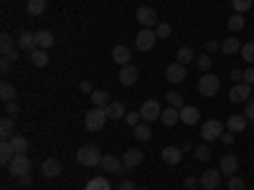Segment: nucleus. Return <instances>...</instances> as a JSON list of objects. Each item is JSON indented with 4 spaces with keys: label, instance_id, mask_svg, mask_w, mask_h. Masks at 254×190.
I'll use <instances>...</instances> for the list:
<instances>
[{
    "label": "nucleus",
    "instance_id": "5",
    "mask_svg": "<svg viewBox=\"0 0 254 190\" xmlns=\"http://www.w3.org/2000/svg\"><path fill=\"white\" fill-rule=\"evenodd\" d=\"M160 114H163V107H160V101H158V99H147V101H142V107H140V117H142V122H155V119H160Z\"/></svg>",
    "mask_w": 254,
    "mask_h": 190
},
{
    "label": "nucleus",
    "instance_id": "55",
    "mask_svg": "<svg viewBox=\"0 0 254 190\" xmlns=\"http://www.w3.org/2000/svg\"><path fill=\"white\" fill-rule=\"evenodd\" d=\"M79 89H81L84 94H92V92H94V89H92V84H89V81H81V84H79Z\"/></svg>",
    "mask_w": 254,
    "mask_h": 190
},
{
    "label": "nucleus",
    "instance_id": "45",
    "mask_svg": "<svg viewBox=\"0 0 254 190\" xmlns=\"http://www.w3.org/2000/svg\"><path fill=\"white\" fill-rule=\"evenodd\" d=\"M171 23H158L155 26V33H158V38H168V36H171Z\"/></svg>",
    "mask_w": 254,
    "mask_h": 190
},
{
    "label": "nucleus",
    "instance_id": "32",
    "mask_svg": "<svg viewBox=\"0 0 254 190\" xmlns=\"http://www.w3.org/2000/svg\"><path fill=\"white\" fill-rule=\"evenodd\" d=\"M10 144H13L15 155H26V152H28V140L20 137V135H13V137H10Z\"/></svg>",
    "mask_w": 254,
    "mask_h": 190
},
{
    "label": "nucleus",
    "instance_id": "26",
    "mask_svg": "<svg viewBox=\"0 0 254 190\" xmlns=\"http://www.w3.org/2000/svg\"><path fill=\"white\" fill-rule=\"evenodd\" d=\"M89 99H92L94 107H102V109L112 101V99H110V92H104V89H94V92L89 94Z\"/></svg>",
    "mask_w": 254,
    "mask_h": 190
},
{
    "label": "nucleus",
    "instance_id": "20",
    "mask_svg": "<svg viewBox=\"0 0 254 190\" xmlns=\"http://www.w3.org/2000/svg\"><path fill=\"white\" fill-rule=\"evenodd\" d=\"M142 160H145V155H142L140 150H127V152H125V157H122L125 170H132V167H137Z\"/></svg>",
    "mask_w": 254,
    "mask_h": 190
},
{
    "label": "nucleus",
    "instance_id": "58",
    "mask_svg": "<svg viewBox=\"0 0 254 190\" xmlns=\"http://www.w3.org/2000/svg\"><path fill=\"white\" fill-rule=\"evenodd\" d=\"M196 190H198V188H196ZM201 190H203V188H201Z\"/></svg>",
    "mask_w": 254,
    "mask_h": 190
},
{
    "label": "nucleus",
    "instance_id": "28",
    "mask_svg": "<svg viewBox=\"0 0 254 190\" xmlns=\"http://www.w3.org/2000/svg\"><path fill=\"white\" fill-rule=\"evenodd\" d=\"M13 157H15V150H13L10 140H3V142H0V162H3V165H10Z\"/></svg>",
    "mask_w": 254,
    "mask_h": 190
},
{
    "label": "nucleus",
    "instance_id": "37",
    "mask_svg": "<svg viewBox=\"0 0 254 190\" xmlns=\"http://www.w3.org/2000/svg\"><path fill=\"white\" fill-rule=\"evenodd\" d=\"M176 56H178L176 61H178V63H183V66H186V63H190V61H193V58H196V53H193V51H190L188 46H183V48H178V53H176Z\"/></svg>",
    "mask_w": 254,
    "mask_h": 190
},
{
    "label": "nucleus",
    "instance_id": "2",
    "mask_svg": "<svg viewBox=\"0 0 254 190\" xmlns=\"http://www.w3.org/2000/svg\"><path fill=\"white\" fill-rule=\"evenodd\" d=\"M107 112H104L102 107H94V109H89L87 114H84V124H87V130L89 132H99L104 124H107Z\"/></svg>",
    "mask_w": 254,
    "mask_h": 190
},
{
    "label": "nucleus",
    "instance_id": "21",
    "mask_svg": "<svg viewBox=\"0 0 254 190\" xmlns=\"http://www.w3.org/2000/svg\"><path fill=\"white\" fill-rule=\"evenodd\" d=\"M242 41L237 38V36H229L226 41H224V44H221V53H226V56H234V53H239L242 51Z\"/></svg>",
    "mask_w": 254,
    "mask_h": 190
},
{
    "label": "nucleus",
    "instance_id": "11",
    "mask_svg": "<svg viewBox=\"0 0 254 190\" xmlns=\"http://www.w3.org/2000/svg\"><path fill=\"white\" fill-rule=\"evenodd\" d=\"M198 180H201V188H203V190H216L219 183H221V170H219V167H216V170L211 167V170H206Z\"/></svg>",
    "mask_w": 254,
    "mask_h": 190
},
{
    "label": "nucleus",
    "instance_id": "38",
    "mask_svg": "<svg viewBox=\"0 0 254 190\" xmlns=\"http://www.w3.org/2000/svg\"><path fill=\"white\" fill-rule=\"evenodd\" d=\"M165 99H168V104H171V107H176V109H183V107H186V101H183V96H181L178 92H168Z\"/></svg>",
    "mask_w": 254,
    "mask_h": 190
},
{
    "label": "nucleus",
    "instance_id": "3",
    "mask_svg": "<svg viewBox=\"0 0 254 190\" xmlns=\"http://www.w3.org/2000/svg\"><path fill=\"white\" fill-rule=\"evenodd\" d=\"M219 89H221V81H219V76H214L211 71L198 79V92H201V96H216Z\"/></svg>",
    "mask_w": 254,
    "mask_h": 190
},
{
    "label": "nucleus",
    "instance_id": "41",
    "mask_svg": "<svg viewBox=\"0 0 254 190\" xmlns=\"http://www.w3.org/2000/svg\"><path fill=\"white\" fill-rule=\"evenodd\" d=\"M229 190H247V180L242 175H231L229 178Z\"/></svg>",
    "mask_w": 254,
    "mask_h": 190
},
{
    "label": "nucleus",
    "instance_id": "44",
    "mask_svg": "<svg viewBox=\"0 0 254 190\" xmlns=\"http://www.w3.org/2000/svg\"><path fill=\"white\" fill-rule=\"evenodd\" d=\"M5 114L8 117H18L20 114V104L18 101H5Z\"/></svg>",
    "mask_w": 254,
    "mask_h": 190
},
{
    "label": "nucleus",
    "instance_id": "46",
    "mask_svg": "<svg viewBox=\"0 0 254 190\" xmlns=\"http://www.w3.org/2000/svg\"><path fill=\"white\" fill-rule=\"evenodd\" d=\"M140 119H142V117H140L137 112H127V114H125V122L130 124V127H137V124H140Z\"/></svg>",
    "mask_w": 254,
    "mask_h": 190
},
{
    "label": "nucleus",
    "instance_id": "43",
    "mask_svg": "<svg viewBox=\"0 0 254 190\" xmlns=\"http://www.w3.org/2000/svg\"><path fill=\"white\" fill-rule=\"evenodd\" d=\"M211 63H214V58H211L208 53H203V56H198V69H201L203 74H208V71H211Z\"/></svg>",
    "mask_w": 254,
    "mask_h": 190
},
{
    "label": "nucleus",
    "instance_id": "23",
    "mask_svg": "<svg viewBox=\"0 0 254 190\" xmlns=\"http://www.w3.org/2000/svg\"><path fill=\"white\" fill-rule=\"evenodd\" d=\"M112 58H115L117 66H127V63H130V48L127 46H115L112 48Z\"/></svg>",
    "mask_w": 254,
    "mask_h": 190
},
{
    "label": "nucleus",
    "instance_id": "16",
    "mask_svg": "<svg viewBox=\"0 0 254 190\" xmlns=\"http://www.w3.org/2000/svg\"><path fill=\"white\" fill-rule=\"evenodd\" d=\"M41 173H44V178H59L61 175V160L59 157H46L44 165H41Z\"/></svg>",
    "mask_w": 254,
    "mask_h": 190
},
{
    "label": "nucleus",
    "instance_id": "24",
    "mask_svg": "<svg viewBox=\"0 0 254 190\" xmlns=\"http://www.w3.org/2000/svg\"><path fill=\"white\" fill-rule=\"evenodd\" d=\"M198 117H201V112L196 107H188L186 104V107L181 109V122L183 124H198Z\"/></svg>",
    "mask_w": 254,
    "mask_h": 190
},
{
    "label": "nucleus",
    "instance_id": "12",
    "mask_svg": "<svg viewBox=\"0 0 254 190\" xmlns=\"http://www.w3.org/2000/svg\"><path fill=\"white\" fill-rule=\"evenodd\" d=\"M18 48L26 51V53H33V51L38 48L36 33H33V31H20V33H18Z\"/></svg>",
    "mask_w": 254,
    "mask_h": 190
},
{
    "label": "nucleus",
    "instance_id": "40",
    "mask_svg": "<svg viewBox=\"0 0 254 190\" xmlns=\"http://www.w3.org/2000/svg\"><path fill=\"white\" fill-rule=\"evenodd\" d=\"M193 155H196L198 162H208L211 160V147L208 144H201V147H196V150H193Z\"/></svg>",
    "mask_w": 254,
    "mask_h": 190
},
{
    "label": "nucleus",
    "instance_id": "49",
    "mask_svg": "<svg viewBox=\"0 0 254 190\" xmlns=\"http://www.w3.org/2000/svg\"><path fill=\"white\" fill-rule=\"evenodd\" d=\"M244 84H249V87H254V66H249L247 71H244V79H242Z\"/></svg>",
    "mask_w": 254,
    "mask_h": 190
},
{
    "label": "nucleus",
    "instance_id": "25",
    "mask_svg": "<svg viewBox=\"0 0 254 190\" xmlns=\"http://www.w3.org/2000/svg\"><path fill=\"white\" fill-rule=\"evenodd\" d=\"M178 119H181V109H176V107H168V109H163V114H160V122H163L165 127L178 124Z\"/></svg>",
    "mask_w": 254,
    "mask_h": 190
},
{
    "label": "nucleus",
    "instance_id": "52",
    "mask_svg": "<svg viewBox=\"0 0 254 190\" xmlns=\"http://www.w3.org/2000/svg\"><path fill=\"white\" fill-rule=\"evenodd\" d=\"M229 79H231V81H234V84H239V81L244 79V71H239V69H234V71H231V74H229Z\"/></svg>",
    "mask_w": 254,
    "mask_h": 190
},
{
    "label": "nucleus",
    "instance_id": "50",
    "mask_svg": "<svg viewBox=\"0 0 254 190\" xmlns=\"http://www.w3.org/2000/svg\"><path fill=\"white\" fill-rule=\"evenodd\" d=\"M219 48H221L219 41H206V53H216Z\"/></svg>",
    "mask_w": 254,
    "mask_h": 190
},
{
    "label": "nucleus",
    "instance_id": "35",
    "mask_svg": "<svg viewBox=\"0 0 254 190\" xmlns=\"http://www.w3.org/2000/svg\"><path fill=\"white\" fill-rule=\"evenodd\" d=\"M84 190H112V185H110L107 178H92Z\"/></svg>",
    "mask_w": 254,
    "mask_h": 190
},
{
    "label": "nucleus",
    "instance_id": "42",
    "mask_svg": "<svg viewBox=\"0 0 254 190\" xmlns=\"http://www.w3.org/2000/svg\"><path fill=\"white\" fill-rule=\"evenodd\" d=\"M252 5H254V0H231V8L237 13H247Z\"/></svg>",
    "mask_w": 254,
    "mask_h": 190
},
{
    "label": "nucleus",
    "instance_id": "18",
    "mask_svg": "<svg viewBox=\"0 0 254 190\" xmlns=\"http://www.w3.org/2000/svg\"><path fill=\"white\" fill-rule=\"evenodd\" d=\"M160 157H163L165 165H181V160H183V150H181V147H163Z\"/></svg>",
    "mask_w": 254,
    "mask_h": 190
},
{
    "label": "nucleus",
    "instance_id": "8",
    "mask_svg": "<svg viewBox=\"0 0 254 190\" xmlns=\"http://www.w3.org/2000/svg\"><path fill=\"white\" fill-rule=\"evenodd\" d=\"M137 23H140L142 28H155V26H158V13H155L150 5L137 8Z\"/></svg>",
    "mask_w": 254,
    "mask_h": 190
},
{
    "label": "nucleus",
    "instance_id": "57",
    "mask_svg": "<svg viewBox=\"0 0 254 190\" xmlns=\"http://www.w3.org/2000/svg\"><path fill=\"white\" fill-rule=\"evenodd\" d=\"M140 190H147V188H140Z\"/></svg>",
    "mask_w": 254,
    "mask_h": 190
},
{
    "label": "nucleus",
    "instance_id": "31",
    "mask_svg": "<svg viewBox=\"0 0 254 190\" xmlns=\"http://www.w3.org/2000/svg\"><path fill=\"white\" fill-rule=\"evenodd\" d=\"M150 137H153L150 124H147V122H140V124L135 127V140H137V142H147Z\"/></svg>",
    "mask_w": 254,
    "mask_h": 190
},
{
    "label": "nucleus",
    "instance_id": "36",
    "mask_svg": "<svg viewBox=\"0 0 254 190\" xmlns=\"http://www.w3.org/2000/svg\"><path fill=\"white\" fill-rule=\"evenodd\" d=\"M28 13L31 15H44L46 13V0H28Z\"/></svg>",
    "mask_w": 254,
    "mask_h": 190
},
{
    "label": "nucleus",
    "instance_id": "22",
    "mask_svg": "<svg viewBox=\"0 0 254 190\" xmlns=\"http://www.w3.org/2000/svg\"><path fill=\"white\" fill-rule=\"evenodd\" d=\"M104 112H107L110 119H125V114H127V109H125L122 101H110L107 107H104Z\"/></svg>",
    "mask_w": 254,
    "mask_h": 190
},
{
    "label": "nucleus",
    "instance_id": "10",
    "mask_svg": "<svg viewBox=\"0 0 254 190\" xmlns=\"http://www.w3.org/2000/svg\"><path fill=\"white\" fill-rule=\"evenodd\" d=\"M229 99L234 101V104L249 101V99H252V87H249V84H244V81L234 84V87H231V92H229Z\"/></svg>",
    "mask_w": 254,
    "mask_h": 190
},
{
    "label": "nucleus",
    "instance_id": "4",
    "mask_svg": "<svg viewBox=\"0 0 254 190\" xmlns=\"http://www.w3.org/2000/svg\"><path fill=\"white\" fill-rule=\"evenodd\" d=\"M224 132H226V130H224V122H219V119H206V122L201 124V137H203L206 142L219 140Z\"/></svg>",
    "mask_w": 254,
    "mask_h": 190
},
{
    "label": "nucleus",
    "instance_id": "30",
    "mask_svg": "<svg viewBox=\"0 0 254 190\" xmlns=\"http://www.w3.org/2000/svg\"><path fill=\"white\" fill-rule=\"evenodd\" d=\"M13 135H15L13 117H3V119H0V137H3V140H10Z\"/></svg>",
    "mask_w": 254,
    "mask_h": 190
},
{
    "label": "nucleus",
    "instance_id": "9",
    "mask_svg": "<svg viewBox=\"0 0 254 190\" xmlns=\"http://www.w3.org/2000/svg\"><path fill=\"white\" fill-rule=\"evenodd\" d=\"M99 167H102L104 173H117V175L127 173V170H125V162H122L117 155H104L102 162H99Z\"/></svg>",
    "mask_w": 254,
    "mask_h": 190
},
{
    "label": "nucleus",
    "instance_id": "1",
    "mask_svg": "<svg viewBox=\"0 0 254 190\" xmlns=\"http://www.w3.org/2000/svg\"><path fill=\"white\" fill-rule=\"evenodd\" d=\"M102 152H99V147L97 144H84L79 147V152H76V162L84 165V167H97L102 162Z\"/></svg>",
    "mask_w": 254,
    "mask_h": 190
},
{
    "label": "nucleus",
    "instance_id": "15",
    "mask_svg": "<svg viewBox=\"0 0 254 190\" xmlns=\"http://www.w3.org/2000/svg\"><path fill=\"white\" fill-rule=\"evenodd\" d=\"M165 79L168 81H171V84H183L186 81V66H183V63H171V66H168L165 69Z\"/></svg>",
    "mask_w": 254,
    "mask_h": 190
},
{
    "label": "nucleus",
    "instance_id": "48",
    "mask_svg": "<svg viewBox=\"0 0 254 190\" xmlns=\"http://www.w3.org/2000/svg\"><path fill=\"white\" fill-rule=\"evenodd\" d=\"M198 185H201V180H198L196 175H188V178H186V188H188V190H196Z\"/></svg>",
    "mask_w": 254,
    "mask_h": 190
},
{
    "label": "nucleus",
    "instance_id": "7",
    "mask_svg": "<svg viewBox=\"0 0 254 190\" xmlns=\"http://www.w3.org/2000/svg\"><path fill=\"white\" fill-rule=\"evenodd\" d=\"M155 41H158V33H155L153 28H142V31H137V36H135L137 51H150V48L155 46Z\"/></svg>",
    "mask_w": 254,
    "mask_h": 190
},
{
    "label": "nucleus",
    "instance_id": "29",
    "mask_svg": "<svg viewBox=\"0 0 254 190\" xmlns=\"http://www.w3.org/2000/svg\"><path fill=\"white\" fill-rule=\"evenodd\" d=\"M31 63L36 69H44L46 63H49V51L46 48H36L33 53H31Z\"/></svg>",
    "mask_w": 254,
    "mask_h": 190
},
{
    "label": "nucleus",
    "instance_id": "6",
    "mask_svg": "<svg viewBox=\"0 0 254 190\" xmlns=\"http://www.w3.org/2000/svg\"><path fill=\"white\" fill-rule=\"evenodd\" d=\"M31 157H26V155H15L13 160H10V165H8V170H10V175L13 178H20V175H28L31 173Z\"/></svg>",
    "mask_w": 254,
    "mask_h": 190
},
{
    "label": "nucleus",
    "instance_id": "39",
    "mask_svg": "<svg viewBox=\"0 0 254 190\" xmlns=\"http://www.w3.org/2000/svg\"><path fill=\"white\" fill-rule=\"evenodd\" d=\"M242 58L249 63V66H254V41H249V44L242 46Z\"/></svg>",
    "mask_w": 254,
    "mask_h": 190
},
{
    "label": "nucleus",
    "instance_id": "27",
    "mask_svg": "<svg viewBox=\"0 0 254 190\" xmlns=\"http://www.w3.org/2000/svg\"><path fill=\"white\" fill-rule=\"evenodd\" d=\"M226 26H229V31L231 33H242L244 31V26H247V18L242 15V13H234L229 20H226Z\"/></svg>",
    "mask_w": 254,
    "mask_h": 190
},
{
    "label": "nucleus",
    "instance_id": "51",
    "mask_svg": "<svg viewBox=\"0 0 254 190\" xmlns=\"http://www.w3.org/2000/svg\"><path fill=\"white\" fill-rule=\"evenodd\" d=\"M221 142H224L226 147H229V144H234V132H229V130H226V132L221 135Z\"/></svg>",
    "mask_w": 254,
    "mask_h": 190
},
{
    "label": "nucleus",
    "instance_id": "14",
    "mask_svg": "<svg viewBox=\"0 0 254 190\" xmlns=\"http://www.w3.org/2000/svg\"><path fill=\"white\" fill-rule=\"evenodd\" d=\"M117 79H120L122 87H132V84L137 81V66H135V63H127V66H122L120 74H117Z\"/></svg>",
    "mask_w": 254,
    "mask_h": 190
},
{
    "label": "nucleus",
    "instance_id": "47",
    "mask_svg": "<svg viewBox=\"0 0 254 190\" xmlns=\"http://www.w3.org/2000/svg\"><path fill=\"white\" fill-rule=\"evenodd\" d=\"M244 114H247L249 122H254V96L249 101H244Z\"/></svg>",
    "mask_w": 254,
    "mask_h": 190
},
{
    "label": "nucleus",
    "instance_id": "56",
    "mask_svg": "<svg viewBox=\"0 0 254 190\" xmlns=\"http://www.w3.org/2000/svg\"><path fill=\"white\" fill-rule=\"evenodd\" d=\"M15 180H18V185H28V183H31V173H28V175H20V178H15Z\"/></svg>",
    "mask_w": 254,
    "mask_h": 190
},
{
    "label": "nucleus",
    "instance_id": "13",
    "mask_svg": "<svg viewBox=\"0 0 254 190\" xmlns=\"http://www.w3.org/2000/svg\"><path fill=\"white\" fill-rule=\"evenodd\" d=\"M219 170H221V175H226V178L237 175V173H239V160H237L234 155H224V157L219 160Z\"/></svg>",
    "mask_w": 254,
    "mask_h": 190
},
{
    "label": "nucleus",
    "instance_id": "19",
    "mask_svg": "<svg viewBox=\"0 0 254 190\" xmlns=\"http://www.w3.org/2000/svg\"><path fill=\"white\" fill-rule=\"evenodd\" d=\"M36 44H38V48H51L54 44H56V38H54V33L51 31H46V28H41V31H36Z\"/></svg>",
    "mask_w": 254,
    "mask_h": 190
},
{
    "label": "nucleus",
    "instance_id": "54",
    "mask_svg": "<svg viewBox=\"0 0 254 190\" xmlns=\"http://www.w3.org/2000/svg\"><path fill=\"white\" fill-rule=\"evenodd\" d=\"M10 63H13V61H10L8 56H3V61H0V71L8 74V71H10Z\"/></svg>",
    "mask_w": 254,
    "mask_h": 190
},
{
    "label": "nucleus",
    "instance_id": "53",
    "mask_svg": "<svg viewBox=\"0 0 254 190\" xmlns=\"http://www.w3.org/2000/svg\"><path fill=\"white\" fill-rule=\"evenodd\" d=\"M117 190H137V188H135V183H132V180H122V183L117 185Z\"/></svg>",
    "mask_w": 254,
    "mask_h": 190
},
{
    "label": "nucleus",
    "instance_id": "17",
    "mask_svg": "<svg viewBox=\"0 0 254 190\" xmlns=\"http://www.w3.org/2000/svg\"><path fill=\"white\" fill-rule=\"evenodd\" d=\"M247 124H249L247 114H231V117L226 119V130H229V132H234V135H239V132L247 130Z\"/></svg>",
    "mask_w": 254,
    "mask_h": 190
},
{
    "label": "nucleus",
    "instance_id": "34",
    "mask_svg": "<svg viewBox=\"0 0 254 190\" xmlns=\"http://www.w3.org/2000/svg\"><path fill=\"white\" fill-rule=\"evenodd\" d=\"M15 87H13V84H8V81H3V84H0V99H3V101H15Z\"/></svg>",
    "mask_w": 254,
    "mask_h": 190
},
{
    "label": "nucleus",
    "instance_id": "33",
    "mask_svg": "<svg viewBox=\"0 0 254 190\" xmlns=\"http://www.w3.org/2000/svg\"><path fill=\"white\" fill-rule=\"evenodd\" d=\"M13 48H15V38L10 33H3L0 36V51H3V56L13 53Z\"/></svg>",
    "mask_w": 254,
    "mask_h": 190
}]
</instances>
